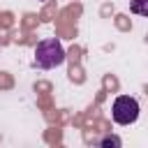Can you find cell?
<instances>
[{
  "instance_id": "cell-1",
  "label": "cell",
  "mask_w": 148,
  "mask_h": 148,
  "mask_svg": "<svg viewBox=\"0 0 148 148\" xmlns=\"http://www.w3.org/2000/svg\"><path fill=\"white\" fill-rule=\"evenodd\" d=\"M65 62V49L60 44V39L56 37H49V39H42L35 49V65L39 69H53V67H60Z\"/></svg>"
},
{
  "instance_id": "cell-2",
  "label": "cell",
  "mask_w": 148,
  "mask_h": 148,
  "mask_svg": "<svg viewBox=\"0 0 148 148\" xmlns=\"http://www.w3.org/2000/svg\"><path fill=\"white\" fill-rule=\"evenodd\" d=\"M111 116H113L116 125H132L139 118V102L130 95H120V97L113 99Z\"/></svg>"
},
{
  "instance_id": "cell-3",
  "label": "cell",
  "mask_w": 148,
  "mask_h": 148,
  "mask_svg": "<svg viewBox=\"0 0 148 148\" xmlns=\"http://www.w3.org/2000/svg\"><path fill=\"white\" fill-rule=\"evenodd\" d=\"M130 12L136 16H148V0H130Z\"/></svg>"
},
{
  "instance_id": "cell-4",
  "label": "cell",
  "mask_w": 148,
  "mask_h": 148,
  "mask_svg": "<svg viewBox=\"0 0 148 148\" xmlns=\"http://www.w3.org/2000/svg\"><path fill=\"white\" fill-rule=\"evenodd\" d=\"M99 146H102V148H109V146H113V148H120V146H123V141H120L116 134H109V136H104V139L99 141Z\"/></svg>"
},
{
  "instance_id": "cell-5",
  "label": "cell",
  "mask_w": 148,
  "mask_h": 148,
  "mask_svg": "<svg viewBox=\"0 0 148 148\" xmlns=\"http://www.w3.org/2000/svg\"><path fill=\"white\" fill-rule=\"evenodd\" d=\"M39 2H44V0H39Z\"/></svg>"
}]
</instances>
